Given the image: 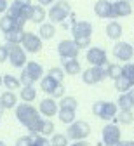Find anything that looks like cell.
<instances>
[{
    "label": "cell",
    "instance_id": "1",
    "mask_svg": "<svg viewBox=\"0 0 134 146\" xmlns=\"http://www.w3.org/2000/svg\"><path fill=\"white\" fill-rule=\"evenodd\" d=\"M42 113L38 111L35 106H31L30 103H21L16 106V118L17 122H21L30 132H38L40 134L44 118L40 117Z\"/></svg>",
    "mask_w": 134,
    "mask_h": 146
},
{
    "label": "cell",
    "instance_id": "2",
    "mask_svg": "<svg viewBox=\"0 0 134 146\" xmlns=\"http://www.w3.org/2000/svg\"><path fill=\"white\" fill-rule=\"evenodd\" d=\"M73 40L79 45V49H85L91 45V35H92V25L89 21H75L71 26Z\"/></svg>",
    "mask_w": 134,
    "mask_h": 146
},
{
    "label": "cell",
    "instance_id": "3",
    "mask_svg": "<svg viewBox=\"0 0 134 146\" xmlns=\"http://www.w3.org/2000/svg\"><path fill=\"white\" fill-rule=\"evenodd\" d=\"M42 77H44V68H42V64H38L35 61H28L26 66L21 71V78H19V80H21V85L23 87H30L37 80H42Z\"/></svg>",
    "mask_w": 134,
    "mask_h": 146
},
{
    "label": "cell",
    "instance_id": "4",
    "mask_svg": "<svg viewBox=\"0 0 134 146\" xmlns=\"http://www.w3.org/2000/svg\"><path fill=\"white\" fill-rule=\"evenodd\" d=\"M92 113L101 120H111L117 117L119 106L115 103H110V101H96L92 104Z\"/></svg>",
    "mask_w": 134,
    "mask_h": 146
},
{
    "label": "cell",
    "instance_id": "5",
    "mask_svg": "<svg viewBox=\"0 0 134 146\" xmlns=\"http://www.w3.org/2000/svg\"><path fill=\"white\" fill-rule=\"evenodd\" d=\"M71 14V7L66 0H57L56 4H52V7L49 9V19L51 23H65L66 17H70Z\"/></svg>",
    "mask_w": 134,
    "mask_h": 146
},
{
    "label": "cell",
    "instance_id": "6",
    "mask_svg": "<svg viewBox=\"0 0 134 146\" xmlns=\"http://www.w3.org/2000/svg\"><path fill=\"white\" fill-rule=\"evenodd\" d=\"M89 134H91V125L84 120H77L73 123H70L66 129V136L71 141H84Z\"/></svg>",
    "mask_w": 134,
    "mask_h": 146
},
{
    "label": "cell",
    "instance_id": "7",
    "mask_svg": "<svg viewBox=\"0 0 134 146\" xmlns=\"http://www.w3.org/2000/svg\"><path fill=\"white\" fill-rule=\"evenodd\" d=\"M9 47V61L14 68H25L28 59H26V50L23 49V45L17 44H7Z\"/></svg>",
    "mask_w": 134,
    "mask_h": 146
},
{
    "label": "cell",
    "instance_id": "8",
    "mask_svg": "<svg viewBox=\"0 0 134 146\" xmlns=\"http://www.w3.org/2000/svg\"><path fill=\"white\" fill-rule=\"evenodd\" d=\"M106 78V70L103 66H91L85 71H82V80L87 85H96Z\"/></svg>",
    "mask_w": 134,
    "mask_h": 146
},
{
    "label": "cell",
    "instance_id": "9",
    "mask_svg": "<svg viewBox=\"0 0 134 146\" xmlns=\"http://www.w3.org/2000/svg\"><path fill=\"white\" fill-rule=\"evenodd\" d=\"M85 59L89 61L91 66H106L108 64V58H106V50L101 47H91L85 54Z\"/></svg>",
    "mask_w": 134,
    "mask_h": 146
},
{
    "label": "cell",
    "instance_id": "10",
    "mask_svg": "<svg viewBox=\"0 0 134 146\" xmlns=\"http://www.w3.org/2000/svg\"><path fill=\"white\" fill-rule=\"evenodd\" d=\"M79 45L75 44V40H61L57 44V54L61 56V59H75L79 56Z\"/></svg>",
    "mask_w": 134,
    "mask_h": 146
},
{
    "label": "cell",
    "instance_id": "11",
    "mask_svg": "<svg viewBox=\"0 0 134 146\" xmlns=\"http://www.w3.org/2000/svg\"><path fill=\"white\" fill-rule=\"evenodd\" d=\"M113 56L122 63H129L134 56V45L127 42H117L113 45Z\"/></svg>",
    "mask_w": 134,
    "mask_h": 146
},
{
    "label": "cell",
    "instance_id": "12",
    "mask_svg": "<svg viewBox=\"0 0 134 146\" xmlns=\"http://www.w3.org/2000/svg\"><path fill=\"white\" fill-rule=\"evenodd\" d=\"M120 136H122V132H120L117 123L105 125V129H103V143H105V146H115L117 143H120Z\"/></svg>",
    "mask_w": 134,
    "mask_h": 146
},
{
    "label": "cell",
    "instance_id": "13",
    "mask_svg": "<svg viewBox=\"0 0 134 146\" xmlns=\"http://www.w3.org/2000/svg\"><path fill=\"white\" fill-rule=\"evenodd\" d=\"M21 45H23V49L26 52L37 54V52H40V49H42V38H40V35H35V33H25Z\"/></svg>",
    "mask_w": 134,
    "mask_h": 146
},
{
    "label": "cell",
    "instance_id": "14",
    "mask_svg": "<svg viewBox=\"0 0 134 146\" xmlns=\"http://www.w3.org/2000/svg\"><path fill=\"white\" fill-rule=\"evenodd\" d=\"M94 12L98 17L110 19V17H113V2L111 0H98L94 4Z\"/></svg>",
    "mask_w": 134,
    "mask_h": 146
},
{
    "label": "cell",
    "instance_id": "15",
    "mask_svg": "<svg viewBox=\"0 0 134 146\" xmlns=\"http://www.w3.org/2000/svg\"><path fill=\"white\" fill-rule=\"evenodd\" d=\"M38 111H40L45 118H52L54 115H57V103L54 98H45L44 101H40V106H38Z\"/></svg>",
    "mask_w": 134,
    "mask_h": 146
},
{
    "label": "cell",
    "instance_id": "16",
    "mask_svg": "<svg viewBox=\"0 0 134 146\" xmlns=\"http://www.w3.org/2000/svg\"><path fill=\"white\" fill-rule=\"evenodd\" d=\"M132 12V5L127 0H115L113 2V17H125Z\"/></svg>",
    "mask_w": 134,
    "mask_h": 146
},
{
    "label": "cell",
    "instance_id": "17",
    "mask_svg": "<svg viewBox=\"0 0 134 146\" xmlns=\"http://www.w3.org/2000/svg\"><path fill=\"white\" fill-rule=\"evenodd\" d=\"M25 30L23 28H12L11 31H7V33H4V36H5V40H7V44H17V45H21V42H23V36H25Z\"/></svg>",
    "mask_w": 134,
    "mask_h": 146
},
{
    "label": "cell",
    "instance_id": "18",
    "mask_svg": "<svg viewBox=\"0 0 134 146\" xmlns=\"http://www.w3.org/2000/svg\"><path fill=\"white\" fill-rule=\"evenodd\" d=\"M61 82H57V80H54L52 77H49V75H45V77H42V80H40V89L44 90L45 94H49L51 98H52V94H54V90H56V87L59 85Z\"/></svg>",
    "mask_w": 134,
    "mask_h": 146
},
{
    "label": "cell",
    "instance_id": "19",
    "mask_svg": "<svg viewBox=\"0 0 134 146\" xmlns=\"http://www.w3.org/2000/svg\"><path fill=\"white\" fill-rule=\"evenodd\" d=\"M0 104H2L5 110H12L17 106V98L16 94L12 92V90H5V92H2V96H0Z\"/></svg>",
    "mask_w": 134,
    "mask_h": 146
},
{
    "label": "cell",
    "instance_id": "20",
    "mask_svg": "<svg viewBox=\"0 0 134 146\" xmlns=\"http://www.w3.org/2000/svg\"><path fill=\"white\" fill-rule=\"evenodd\" d=\"M106 36H108V38H111V40H119L120 36H122V26H120V23L110 21L106 25Z\"/></svg>",
    "mask_w": 134,
    "mask_h": 146
},
{
    "label": "cell",
    "instance_id": "21",
    "mask_svg": "<svg viewBox=\"0 0 134 146\" xmlns=\"http://www.w3.org/2000/svg\"><path fill=\"white\" fill-rule=\"evenodd\" d=\"M63 70L66 75H77V73H80V63L75 59H63Z\"/></svg>",
    "mask_w": 134,
    "mask_h": 146
},
{
    "label": "cell",
    "instance_id": "22",
    "mask_svg": "<svg viewBox=\"0 0 134 146\" xmlns=\"http://www.w3.org/2000/svg\"><path fill=\"white\" fill-rule=\"evenodd\" d=\"M45 9L42 5H33L31 7V16H30V21L31 23H37V25H42L44 19H45Z\"/></svg>",
    "mask_w": 134,
    "mask_h": 146
},
{
    "label": "cell",
    "instance_id": "23",
    "mask_svg": "<svg viewBox=\"0 0 134 146\" xmlns=\"http://www.w3.org/2000/svg\"><path fill=\"white\" fill-rule=\"evenodd\" d=\"M38 35H40L42 40H51L52 36L56 35L54 23H42V25H40V30H38Z\"/></svg>",
    "mask_w": 134,
    "mask_h": 146
},
{
    "label": "cell",
    "instance_id": "24",
    "mask_svg": "<svg viewBox=\"0 0 134 146\" xmlns=\"http://www.w3.org/2000/svg\"><path fill=\"white\" fill-rule=\"evenodd\" d=\"M132 87H134V85H132V82H131L129 78H125L124 75H122V77H119L117 80H115V89H117L120 94H125V92H129V90H131Z\"/></svg>",
    "mask_w": 134,
    "mask_h": 146
},
{
    "label": "cell",
    "instance_id": "25",
    "mask_svg": "<svg viewBox=\"0 0 134 146\" xmlns=\"http://www.w3.org/2000/svg\"><path fill=\"white\" fill-rule=\"evenodd\" d=\"M105 70H106V77L111 80H117L119 77H122V66L120 64H110L108 63L105 66Z\"/></svg>",
    "mask_w": 134,
    "mask_h": 146
},
{
    "label": "cell",
    "instance_id": "26",
    "mask_svg": "<svg viewBox=\"0 0 134 146\" xmlns=\"http://www.w3.org/2000/svg\"><path fill=\"white\" fill-rule=\"evenodd\" d=\"M57 117L63 123H73L75 122V110H65V108H59V111H57Z\"/></svg>",
    "mask_w": 134,
    "mask_h": 146
},
{
    "label": "cell",
    "instance_id": "27",
    "mask_svg": "<svg viewBox=\"0 0 134 146\" xmlns=\"http://www.w3.org/2000/svg\"><path fill=\"white\" fill-rule=\"evenodd\" d=\"M21 101H25V103H30V101H35V98H37V89L33 87V85H30V87H23L21 89Z\"/></svg>",
    "mask_w": 134,
    "mask_h": 146
},
{
    "label": "cell",
    "instance_id": "28",
    "mask_svg": "<svg viewBox=\"0 0 134 146\" xmlns=\"http://www.w3.org/2000/svg\"><path fill=\"white\" fill-rule=\"evenodd\" d=\"M30 137L33 141V146H52V143L45 136L38 134V132H30Z\"/></svg>",
    "mask_w": 134,
    "mask_h": 146
},
{
    "label": "cell",
    "instance_id": "29",
    "mask_svg": "<svg viewBox=\"0 0 134 146\" xmlns=\"http://www.w3.org/2000/svg\"><path fill=\"white\" fill-rule=\"evenodd\" d=\"M117 106H119L120 111H129V110H132V108H134V106H132V101H131V99H129V96H127V92L119 96V103H117Z\"/></svg>",
    "mask_w": 134,
    "mask_h": 146
},
{
    "label": "cell",
    "instance_id": "30",
    "mask_svg": "<svg viewBox=\"0 0 134 146\" xmlns=\"http://www.w3.org/2000/svg\"><path fill=\"white\" fill-rule=\"evenodd\" d=\"M77 106H79V101L71 96H63L59 101V108H65V110H77Z\"/></svg>",
    "mask_w": 134,
    "mask_h": 146
},
{
    "label": "cell",
    "instance_id": "31",
    "mask_svg": "<svg viewBox=\"0 0 134 146\" xmlns=\"http://www.w3.org/2000/svg\"><path fill=\"white\" fill-rule=\"evenodd\" d=\"M132 120H134L132 110H129V111H119V113H117V122H119V123L129 125V123H132Z\"/></svg>",
    "mask_w": 134,
    "mask_h": 146
},
{
    "label": "cell",
    "instance_id": "32",
    "mask_svg": "<svg viewBox=\"0 0 134 146\" xmlns=\"http://www.w3.org/2000/svg\"><path fill=\"white\" fill-rule=\"evenodd\" d=\"M4 85L9 89V90H14L17 87H21V80H17L16 77L12 75H4Z\"/></svg>",
    "mask_w": 134,
    "mask_h": 146
},
{
    "label": "cell",
    "instance_id": "33",
    "mask_svg": "<svg viewBox=\"0 0 134 146\" xmlns=\"http://www.w3.org/2000/svg\"><path fill=\"white\" fill-rule=\"evenodd\" d=\"M12 28H16V26H14V21L11 19V16H9V14H5L4 17H0V30H2L4 33L11 31Z\"/></svg>",
    "mask_w": 134,
    "mask_h": 146
},
{
    "label": "cell",
    "instance_id": "34",
    "mask_svg": "<svg viewBox=\"0 0 134 146\" xmlns=\"http://www.w3.org/2000/svg\"><path fill=\"white\" fill-rule=\"evenodd\" d=\"M49 77H52L54 80H57V82H63V78H65V70L63 68H57V66H54V68H51L49 70V73H47Z\"/></svg>",
    "mask_w": 134,
    "mask_h": 146
},
{
    "label": "cell",
    "instance_id": "35",
    "mask_svg": "<svg viewBox=\"0 0 134 146\" xmlns=\"http://www.w3.org/2000/svg\"><path fill=\"white\" fill-rule=\"evenodd\" d=\"M40 134L42 136H51L54 134V123L51 122V118H44V123H42V129H40Z\"/></svg>",
    "mask_w": 134,
    "mask_h": 146
},
{
    "label": "cell",
    "instance_id": "36",
    "mask_svg": "<svg viewBox=\"0 0 134 146\" xmlns=\"http://www.w3.org/2000/svg\"><path fill=\"white\" fill-rule=\"evenodd\" d=\"M51 143H52V146H68V136L66 134H52Z\"/></svg>",
    "mask_w": 134,
    "mask_h": 146
},
{
    "label": "cell",
    "instance_id": "37",
    "mask_svg": "<svg viewBox=\"0 0 134 146\" xmlns=\"http://www.w3.org/2000/svg\"><path fill=\"white\" fill-rule=\"evenodd\" d=\"M122 75H124L125 78H129V80L132 82V85H134V64L125 63V64L122 66Z\"/></svg>",
    "mask_w": 134,
    "mask_h": 146
},
{
    "label": "cell",
    "instance_id": "38",
    "mask_svg": "<svg viewBox=\"0 0 134 146\" xmlns=\"http://www.w3.org/2000/svg\"><path fill=\"white\" fill-rule=\"evenodd\" d=\"M16 146H33V141L30 136H21V137H17Z\"/></svg>",
    "mask_w": 134,
    "mask_h": 146
},
{
    "label": "cell",
    "instance_id": "39",
    "mask_svg": "<svg viewBox=\"0 0 134 146\" xmlns=\"http://www.w3.org/2000/svg\"><path fill=\"white\" fill-rule=\"evenodd\" d=\"M9 59V47L7 45H0V63H4Z\"/></svg>",
    "mask_w": 134,
    "mask_h": 146
},
{
    "label": "cell",
    "instance_id": "40",
    "mask_svg": "<svg viewBox=\"0 0 134 146\" xmlns=\"http://www.w3.org/2000/svg\"><path fill=\"white\" fill-rule=\"evenodd\" d=\"M63 96H65V85H63V82H61L59 85L56 87V90H54V94H52V98H54V99H56V98H59V99H61Z\"/></svg>",
    "mask_w": 134,
    "mask_h": 146
},
{
    "label": "cell",
    "instance_id": "41",
    "mask_svg": "<svg viewBox=\"0 0 134 146\" xmlns=\"http://www.w3.org/2000/svg\"><path fill=\"white\" fill-rule=\"evenodd\" d=\"M12 5H16V7H28V5H31V0H14Z\"/></svg>",
    "mask_w": 134,
    "mask_h": 146
},
{
    "label": "cell",
    "instance_id": "42",
    "mask_svg": "<svg viewBox=\"0 0 134 146\" xmlns=\"http://www.w3.org/2000/svg\"><path fill=\"white\" fill-rule=\"evenodd\" d=\"M5 11H9V4H7V0H0V14H4Z\"/></svg>",
    "mask_w": 134,
    "mask_h": 146
},
{
    "label": "cell",
    "instance_id": "43",
    "mask_svg": "<svg viewBox=\"0 0 134 146\" xmlns=\"http://www.w3.org/2000/svg\"><path fill=\"white\" fill-rule=\"evenodd\" d=\"M37 2H38V5L45 7V5H49V4H54V2H57V0H37Z\"/></svg>",
    "mask_w": 134,
    "mask_h": 146
},
{
    "label": "cell",
    "instance_id": "44",
    "mask_svg": "<svg viewBox=\"0 0 134 146\" xmlns=\"http://www.w3.org/2000/svg\"><path fill=\"white\" fill-rule=\"evenodd\" d=\"M115 146H134V141H120V143H117Z\"/></svg>",
    "mask_w": 134,
    "mask_h": 146
},
{
    "label": "cell",
    "instance_id": "45",
    "mask_svg": "<svg viewBox=\"0 0 134 146\" xmlns=\"http://www.w3.org/2000/svg\"><path fill=\"white\" fill-rule=\"evenodd\" d=\"M70 146H89V143H85V141H75V143L70 144Z\"/></svg>",
    "mask_w": 134,
    "mask_h": 146
},
{
    "label": "cell",
    "instance_id": "46",
    "mask_svg": "<svg viewBox=\"0 0 134 146\" xmlns=\"http://www.w3.org/2000/svg\"><path fill=\"white\" fill-rule=\"evenodd\" d=\"M127 96H129V99L132 101V106H134V87H132V89L129 90V92H127Z\"/></svg>",
    "mask_w": 134,
    "mask_h": 146
},
{
    "label": "cell",
    "instance_id": "47",
    "mask_svg": "<svg viewBox=\"0 0 134 146\" xmlns=\"http://www.w3.org/2000/svg\"><path fill=\"white\" fill-rule=\"evenodd\" d=\"M4 110H5V108H4L2 104H0V117H2V113H4Z\"/></svg>",
    "mask_w": 134,
    "mask_h": 146
},
{
    "label": "cell",
    "instance_id": "48",
    "mask_svg": "<svg viewBox=\"0 0 134 146\" xmlns=\"http://www.w3.org/2000/svg\"><path fill=\"white\" fill-rule=\"evenodd\" d=\"M2 84H4V77H2V75H0V85H2Z\"/></svg>",
    "mask_w": 134,
    "mask_h": 146
},
{
    "label": "cell",
    "instance_id": "49",
    "mask_svg": "<svg viewBox=\"0 0 134 146\" xmlns=\"http://www.w3.org/2000/svg\"><path fill=\"white\" fill-rule=\"evenodd\" d=\"M0 146H5V143H4V141H0Z\"/></svg>",
    "mask_w": 134,
    "mask_h": 146
},
{
    "label": "cell",
    "instance_id": "50",
    "mask_svg": "<svg viewBox=\"0 0 134 146\" xmlns=\"http://www.w3.org/2000/svg\"><path fill=\"white\" fill-rule=\"evenodd\" d=\"M127 2H132V0H127Z\"/></svg>",
    "mask_w": 134,
    "mask_h": 146
},
{
    "label": "cell",
    "instance_id": "51",
    "mask_svg": "<svg viewBox=\"0 0 134 146\" xmlns=\"http://www.w3.org/2000/svg\"><path fill=\"white\" fill-rule=\"evenodd\" d=\"M132 45H134V44H132Z\"/></svg>",
    "mask_w": 134,
    "mask_h": 146
}]
</instances>
